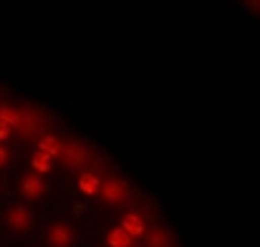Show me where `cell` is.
I'll return each mask as SVG.
<instances>
[{
  "label": "cell",
  "mask_w": 260,
  "mask_h": 247,
  "mask_svg": "<svg viewBox=\"0 0 260 247\" xmlns=\"http://www.w3.org/2000/svg\"><path fill=\"white\" fill-rule=\"evenodd\" d=\"M3 225H5L8 232L15 235V237H25V235H30L33 227H36V212H33L30 202L20 199V202L8 204L5 212H3Z\"/></svg>",
  "instance_id": "6da1fadb"
},
{
  "label": "cell",
  "mask_w": 260,
  "mask_h": 247,
  "mask_svg": "<svg viewBox=\"0 0 260 247\" xmlns=\"http://www.w3.org/2000/svg\"><path fill=\"white\" fill-rule=\"evenodd\" d=\"M43 242H46V247H76L79 245V230L69 220H53L43 230Z\"/></svg>",
  "instance_id": "7a4b0ae2"
},
{
  "label": "cell",
  "mask_w": 260,
  "mask_h": 247,
  "mask_svg": "<svg viewBox=\"0 0 260 247\" xmlns=\"http://www.w3.org/2000/svg\"><path fill=\"white\" fill-rule=\"evenodd\" d=\"M129 194H132V189H129L126 179H121V177H106L104 184H101V192L96 197H99V202L104 207L114 209V207L126 204L129 202Z\"/></svg>",
  "instance_id": "3957f363"
},
{
  "label": "cell",
  "mask_w": 260,
  "mask_h": 247,
  "mask_svg": "<svg viewBox=\"0 0 260 247\" xmlns=\"http://www.w3.org/2000/svg\"><path fill=\"white\" fill-rule=\"evenodd\" d=\"M46 174H41V171H28V174H23L20 179H18V194L25 199V202H30V204H36V202H41V199H46L48 197V182L43 179Z\"/></svg>",
  "instance_id": "277c9868"
},
{
  "label": "cell",
  "mask_w": 260,
  "mask_h": 247,
  "mask_svg": "<svg viewBox=\"0 0 260 247\" xmlns=\"http://www.w3.org/2000/svg\"><path fill=\"white\" fill-rule=\"evenodd\" d=\"M63 157V164L71 166V169H79V166H86L88 162V152L84 144H76V142H71V144H66L63 147V152H61Z\"/></svg>",
  "instance_id": "5b68a950"
},
{
  "label": "cell",
  "mask_w": 260,
  "mask_h": 247,
  "mask_svg": "<svg viewBox=\"0 0 260 247\" xmlns=\"http://www.w3.org/2000/svg\"><path fill=\"white\" fill-rule=\"evenodd\" d=\"M172 245H174L172 235L162 225H154V227H149L144 232V247H172Z\"/></svg>",
  "instance_id": "8992f818"
},
{
  "label": "cell",
  "mask_w": 260,
  "mask_h": 247,
  "mask_svg": "<svg viewBox=\"0 0 260 247\" xmlns=\"http://www.w3.org/2000/svg\"><path fill=\"white\" fill-rule=\"evenodd\" d=\"M101 184H104V179L96 171H81L79 174V192L86 194V197H96L101 192Z\"/></svg>",
  "instance_id": "52a82bcc"
},
{
  "label": "cell",
  "mask_w": 260,
  "mask_h": 247,
  "mask_svg": "<svg viewBox=\"0 0 260 247\" xmlns=\"http://www.w3.org/2000/svg\"><path fill=\"white\" fill-rule=\"evenodd\" d=\"M106 245L109 247H132L134 245V235H132L126 227L116 225V227H111V230L106 232Z\"/></svg>",
  "instance_id": "ba28073f"
},
{
  "label": "cell",
  "mask_w": 260,
  "mask_h": 247,
  "mask_svg": "<svg viewBox=\"0 0 260 247\" xmlns=\"http://www.w3.org/2000/svg\"><path fill=\"white\" fill-rule=\"evenodd\" d=\"M36 149L38 152H46L48 157H61V152H63V144L58 142V136L56 134H43L41 139H38V144H36Z\"/></svg>",
  "instance_id": "9c48e42d"
},
{
  "label": "cell",
  "mask_w": 260,
  "mask_h": 247,
  "mask_svg": "<svg viewBox=\"0 0 260 247\" xmlns=\"http://www.w3.org/2000/svg\"><path fill=\"white\" fill-rule=\"evenodd\" d=\"M121 227H126L134 237H142L144 232H147V227H144V220H142V215H137V212H129V215H124V220H121Z\"/></svg>",
  "instance_id": "30bf717a"
},
{
  "label": "cell",
  "mask_w": 260,
  "mask_h": 247,
  "mask_svg": "<svg viewBox=\"0 0 260 247\" xmlns=\"http://www.w3.org/2000/svg\"><path fill=\"white\" fill-rule=\"evenodd\" d=\"M23 111H18V109H13V106H0V121H5L8 126H13V129H18V126H23Z\"/></svg>",
  "instance_id": "8fae6325"
},
{
  "label": "cell",
  "mask_w": 260,
  "mask_h": 247,
  "mask_svg": "<svg viewBox=\"0 0 260 247\" xmlns=\"http://www.w3.org/2000/svg\"><path fill=\"white\" fill-rule=\"evenodd\" d=\"M30 164L36 171H41V174H48L51 169H53V157H48L46 152H36L33 154V159H30Z\"/></svg>",
  "instance_id": "7c38bea8"
},
{
  "label": "cell",
  "mask_w": 260,
  "mask_h": 247,
  "mask_svg": "<svg viewBox=\"0 0 260 247\" xmlns=\"http://www.w3.org/2000/svg\"><path fill=\"white\" fill-rule=\"evenodd\" d=\"M10 162H13V152H10L8 142H0V171H3V169H8Z\"/></svg>",
  "instance_id": "4fadbf2b"
},
{
  "label": "cell",
  "mask_w": 260,
  "mask_h": 247,
  "mask_svg": "<svg viewBox=\"0 0 260 247\" xmlns=\"http://www.w3.org/2000/svg\"><path fill=\"white\" fill-rule=\"evenodd\" d=\"M13 136V126H8L5 121H0V142H8Z\"/></svg>",
  "instance_id": "5bb4252c"
},
{
  "label": "cell",
  "mask_w": 260,
  "mask_h": 247,
  "mask_svg": "<svg viewBox=\"0 0 260 247\" xmlns=\"http://www.w3.org/2000/svg\"><path fill=\"white\" fill-rule=\"evenodd\" d=\"M0 194H3V179H0Z\"/></svg>",
  "instance_id": "9a60e30c"
}]
</instances>
